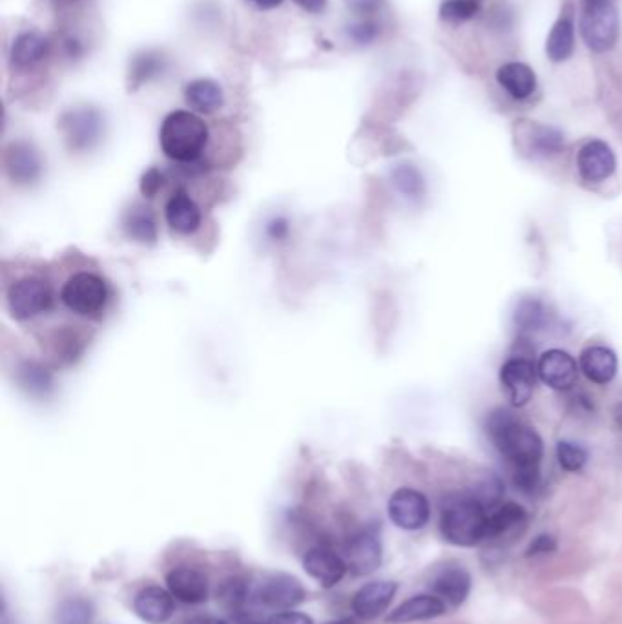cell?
Instances as JSON below:
<instances>
[{
  "mask_svg": "<svg viewBox=\"0 0 622 624\" xmlns=\"http://www.w3.org/2000/svg\"><path fill=\"white\" fill-rule=\"evenodd\" d=\"M165 218L168 227L181 236H190L201 227V210L185 190H177L176 194L168 199Z\"/></svg>",
  "mask_w": 622,
  "mask_h": 624,
  "instance_id": "20",
  "label": "cell"
},
{
  "mask_svg": "<svg viewBox=\"0 0 622 624\" xmlns=\"http://www.w3.org/2000/svg\"><path fill=\"white\" fill-rule=\"evenodd\" d=\"M550 323V312L544 303L537 298H524L520 300L515 311V325L520 334L529 336L544 329Z\"/></svg>",
  "mask_w": 622,
  "mask_h": 624,
  "instance_id": "27",
  "label": "cell"
},
{
  "mask_svg": "<svg viewBox=\"0 0 622 624\" xmlns=\"http://www.w3.org/2000/svg\"><path fill=\"white\" fill-rule=\"evenodd\" d=\"M528 513L517 502H504L489 511L488 537L486 539H502L511 537L526 528Z\"/></svg>",
  "mask_w": 622,
  "mask_h": 624,
  "instance_id": "23",
  "label": "cell"
},
{
  "mask_svg": "<svg viewBox=\"0 0 622 624\" xmlns=\"http://www.w3.org/2000/svg\"><path fill=\"white\" fill-rule=\"evenodd\" d=\"M484 429L493 448L508 462L515 488L531 495L539 488L540 462L544 457L539 433L506 407L493 409Z\"/></svg>",
  "mask_w": 622,
  "mask_h": 624,
  "instance_id": "1",
  "label": "cell"
},
{
  "mask_svg": "<svg viewBox=\"0 0 622 624\" xmlns=\"http://www.w3.org/2000/svg\"><path fill=\"white\" fill-rule=\"evenodd\" d=\"M431 586H433L435 595H438L444 603L457 608L460 604L466 603V599L471 593L473 581H471L469 572H466L464 568L451 566V568H446V570L438 573Z\"/></svg>",
  "mask_w": 622,
  "mask_h": 624,
  "instance_id": "22",
  "label": "cell"
},
{
  "mask_svg": "<svg viewBox=\"0 0 622 624\" xmlns=\"http://www.w3.org/2000/svg\"><path fill=\"white\" fill-rule=\"evenodd\" d=\"M125 229L130 238L141 243H152L157 238L156 219L145 208H134L126 214Z\"/></svg>",
  "mask_w": 622,
  "mask_h": 624,
  "instance_id": "30",
  "label": "cell"
},
{
  "mask_svg": "<svg viewBox=\"0 0 622 624\" xmlns=\"http://www.w3.org/2000/svg\"><path fill=\"white\" fill-rule=\"evenodd\" d=\"M110 300L108 283L94 272H77L61 289V302L73 314L94 318L106 309Z\"/></svg>",
  "mask_w": 622,
  "mask_h": 624,
  "instance_id": "4",
  "label": "cell"
},
{
  "mask_svg": "<svg viewBox=\"0 0 622 624\" xmlns=\"http://www.w3.org/2000/svg\"><path fill=\"white\" fill-rule=\"evenodd\" d=\"M4 165L11 181L19 185L33 183L42 172L41 156L28 143H11L4 154Z\"/></svg>",
  "mask_w": 622,
  "mask_h": 624,
  "instance_id": "17",
  "label": "cell"
},
{
  "mask_svg": "<svg viewBox=\"0 0 622 624\" xmlns=\"http://www.w3.org/2000/svg\"><path fill=\"white\" fill-rule=\"evenodd\" d=\"M294 2L307 13H322L327 6V0H294Z\"/></svg>",
  "mask_w": 622,
  "mask_h": 624,
  "instance_id": "45",
  "label": "cell"
},
{
  "mask_svg": "<svg viewBox=\"0 0 622 624\" xmlns=\"http://www.w3.org/2000/svg\"><path fill=\"white\" fill-rule=\"evenodd\" d=\"M11 316L19 322L30 320L52 307L53 292L50 283L39 276H24L13 281L6 294Z\"/></svg>",
  "mask_w": 622,
  "mask_h": 624,
  "instance_id": "5",
  "label": "cell"
},
{
  "mask_svg": "<svg viewBox=\"0 0 622 624\" xmlns=\"http://www.w3.org/2000/svg\"><path fill=\"white\" fill-rule=\"evenodd\" d=\"M376 33H378L376 24H374L373 21H367V19L356 22V24H353V26L349 28V37H351L354 42H358V44H369V42H373L374 39H376Z\"/></svg>",
  "mask_w": 622,
  "mask_h": 624,
  "instance_id": "39",
  "label": "cell"
},
{
  "mask_svg": "<svg viewBox=\"0 0 622 624\" xmlns=\"http://www.w3.org/2000/svg\"><path fill=\"white\" fill-rule=\"evenodd\" d=\"M497 81L517 101L528 99L537 88L535 72L524 63H508L500 66Z\"/></svg>",
  "mask_w": 622,
  "mask_h": 624,
  "instance_id": "25",
  "label": "cell"
},
{
  "mask_svg": "<svg viewBox=\"0 0 622 624\" xmlns=\"http://www.w3.org/2000/svg\"><path fill=\"white\" fill-rule=\"evenodd\" d=\"M327 624H356L353 619H338V621H331V623Z\"/></svg>",
  "mask_w": 622,
  "mask_h": 624,
  "instance_id": "50",
  "label": "cell"
},
{
  "mask_svg": "<svg viewBox=\"0 0 622 624\" xmlns=\"http://www.w3.org/2000/svg\"><path fill=\"white\" fill-rule=\"evenodd\" d=\"M577 168L582 179L588 183H602L610 179L617 168V159L613 154L612 146L599 139L588 141L579 150Z\"/></svg>",
  "mask_w": 622,
  "mask_h": 624,
  "instance_id": "13",
  "label": "cell"
},
{
  "mask_svg": "<svg viewBox=\"0 0 622 624\" xmlns=\"http://www.w3.org/2000/svg\"><path fill=\"white\" fill-rule=\"evenodd\" d=\"M345 2L358 15H373L382 6V0H345Z\"/></svg>",
  "mask_w": 622,
  "mask_h": 624,
  "instance_id": "44",
  "label": "cell"
},
{
  "mask_svg": "<svg viewBox=\"0 0 622 624\" xmlns=\"http://www.w3.org/2000/svg\"><path fill=\"white\" fill-rule=\"evenodd\" d=\"M247 2H250L252 6H256L261 11L274 10V8H278V6L283 4V0H247Z\"/></svg>",
  "mask_w": 622,
  "mask_h": 624,
  "instance_id": "46",
  "label": "cell"
},
{
  "mask_svg": "<svg viewBox=\"0 0 622 624\" xmlns=\"http://www.w3.org/2000/svg\"><path fill=\"white\" fill-rule=\"evenodd\" d=\"M168 592L185 604H201L208 599V579L205 573L190 566H179L166 575Z\"/></svg>",
  "mask_w": 622,
  "mask_h": 624,
  "instance_id": "15",
  "label": "cell"
},
{
  "mask_svg": "<svg viewBox=\"0 0 622 624\" xmlns=\"http://www.w3.org/2000/svg\"><path fill=\"white\" fill-rule=\"evenodd\" d=\"M267 624H314V621H312L311 615L287 610V612L272 615Z\"/></svg>",
  "mask_w": 622,
  "mask_h": 624,
  "instance_id": "42",
  "label": "cell"
},
{
  "mask_svg": "<svg viewBox=\"0 0 622 624\" xmlns=\"http://www.w3.org/2000/svg\"><path fill=\"white\" fill-rule=\"evenodd\" d=\"M557 552V541L548 535L542 533L539 537H535L526 550V557H537V555H548V553Z\"/></svg>",
  "mask_w": 622,
  "mask_h": 624,
  "instance_id": "40",
  "label": "cell"
},
{
  "mask_svg": "<svg viewBox=\"0 0 622 624\" xmlns=\"http://www.w3.org/2000/svg\"><path fill=\"white\" fill-rule=\"evenodd\" d=\"M537 373H539L540 380L553 391L566 393L577 384L579 369H577L575 358L570 353L562 349H550L540 356Z\"/></svg>",
  "mask_w": 622,
  "mask_h": 624,
  "instance_id": "11",
  "label": "cell"
},
{
  "mask_svg": "<svg viewBox=\"0 0 622 624\" xmlns=\"http://www.w3.org/2000/svg\"><path fill=\"white\" fill-rule=\"evenodd\" d=\"M575 48V28L570 17H562L551 28L550 37L546 42V52L553 63H562L570 57Z\"/></svg>",
  "mask_w": 622,
  "mask_h": 624,
  "instance_id": "28",
  "label": "cell"
},
{
  "mask_svg": "<svg viewBox=\"0 0 622 624\" xmlns=\"http://www.w3.org/2000/svg\"><path fill=\"white\" fill-rule=\"evenodd\" d=\"M477 13V0H446L440 8V17L447 22L469 21Z\"/></svg>",
  "mask_w": 622,
  "mask_h": 624,
  "instance_id": "38",
  "label": "cell"
},
{
  "mask_svg": "<svg viewBox=\"0 0 622 624\" xmlns=\"http://www.w3.org/2000/svg\"><path fill=\"white\" fill-rule=\"evenodd\" d=\"M50 55V41L37 32H24L11 44L10 61L15 70H32Z\"/></svg>",
  "mask_w": 622,
  "mask_h": 624,
  "instance_id": "21",
  "label": "cell"
},
{
  "mask_svg": "<svg viewBox=\"0 0 622 624\" xmlns=\"http://www.w3.org/2000/svg\"><path fill=\"white\" fill-rule=\"evenodd\" d=\"M303 570L322 588H332L342 583L349 568L342 555H338L331 548L314 546L303 557Z\"/></svg>",
  "mask_w": 622,
  "mask_h": 624,
  "instance_id": "12",
  "label": "cell"
},
{
  "mask_svg": "<svg viewBox=\"0 0 622 624\" xmlns=\"http://www.w3.org/2000/svg\"><path fill=\"white\" fill-rule=\"evenodd\" d=\"M389 519L400 530L416 531L426 528L431 519V506L422 491L413 488H400L394 491L387 504Z\"/></svg>",
  "mask_w": 622,
  "mask_h": 624,
  "instance_id": "8",
  "label": "cell"
},
{
  "mask_svg": "<svg viewBox=\"0 0 622 624\" xmlns=\"http://www.w3.org/2000/svg\"><path fill=\"white\" fill-rule=\"evenodd\" d=\"M289 230H291V225H289L287 218L276 216V218L270 219L269 223H267L265 232H267V236H269L270 240L281 241L289 236Z\"/></svg>",
  "mask_w": 622,
  "mask_h": 624,
  "instance_id": "41",
  "label": "cell"
},
{
  "mask_svg": "<svg viewBox=\"0 0 622 624\" xmlns=\"http://www.w3.org/2000/svg\"><path fill=\"white\" fill-rule=\"evenodd\" d=\"M557 458H559L560 468L577 473L588 464V449L573 442V440H559L557 444Z\"/></svg>",
  "mask_w": 622,
  "mask_h": 624,
  "instance_id": "34",
  "label": "cell"
},
{
  "mask_svg": "<svg viewBox=\"0 0 622 624\" xmlns=\"http://www.w3.org/2000/svg\"><path fill=\"white\" fill-rule=\"evenodd\" d=\"M134 612L146 624H165L174 614V595L161 586H146L135 595Z\"/></svg>",
  "mask_w": 622,
  "mask_h": 624,
  "instance_id": "16",
  "label": "cell"
},
{
  "mask_svg": "<svg viewBox=\"0 0 622 624\" xmlns=\"http://www.w3.org/2000/svg\"><path fill=\"white\" fill-rule=\"evenodd\" d=\"M615 420H617V426L621 427L622 431V404H619L615 409Z\"/></svg>",
  "mask_w": 622,
  "mask_h": 624,
  "instance_id": "48",
  "label": "cell"
},
{
  "mask_svg": "<svg viewBox=\"0 0 622 624\" xmlns=\"http://www.w3.org/2000/svg\"><path fill=\"white\" fill-rule=\"evenodd\" d=\"M254 595L263 606H267L270 610L287 612L303 603L307 593L296 577L287 573H274L260 584L258 592Z\"/></svg>",
  "mask_w": 622,
  "mask_h": 624,
  "instance_id": "10",
  "label": "cell"
},
{
  "mask_svg": "<svg viewBox=\"0 0 622 624\" xmlns=\"http://www.w3.org/2000/svg\"><path fill=\"white\" fill-rule=\"evenodd\" d=\"M537 367L528 356L513 354L500 367V385L513 407H524L531 400L537 384Z\"/></svg>",
  "mask_w": 622,
  "mask_h": 624,
  "instance_id": "7",
  "label": "cell"
},
{
  "mask_svg": "<svg viewBox=\"0 0 622 624\" xmlns=\"http://www.w3.org/2000/svg\"><path fill=\"white\" fill-rule=\"evenodd\" d=\"M489 511L471 493L453 495L440 515L442 537L453 546L471 548L488 537Z\"/></svg>",
  "mask_w": 622,
  "mask_h": 624,
  "instance_id": "3",
  "label": "cell"
},
{
  "mask_svg": "<svg viewBox=\"0 0 622 624\" xmlns=\"http://www.w3.org/2000/svg\"><path fill=\"white\" fill-rule=\"evenodd\" d=\"M208 126L199 115L188 110L170 112L159 128V145L170 161L196 163L208 145Z\"/></svg>",
  "mask_w": 622,
  "mask_h": 624,
  "instance_id": "2",
  "label": "cell"
},
{
  "mask_svg": "<svg viewBox=\"0 0 622 624\" xmlns=\"http://www.w3.org/2000/svg\"><path fill=\"white\" fill-rule=\"evenodd\" d=\"M398 584L393 581H373L362 586L353 597V612L363 621H373L387 612L393 603Z\"/></svg>",
  "mask_w": 622,
  "mask_h": 624,
  "instance_id": "14",
  "label": "cell"
},
{
  "mask_svg": "<svg viewBox=\"0 0 622 624\" xmlns=\"http://www.w3.org/2000/svg\"><path fill=\"white\" fill-rule=\"evenodd\" d=\"M21 384L32 395H46L52 389V376L41 365L26 362L21 367Z\"/></svg>",
  "mask_w": 622,
  "mask_h": 624,
  "instance_id": "36",
  "label": "cell"
},
{
  "mask_svg": "<svg viewBox=\"0 0 622 624\" xmlns=\"http://www.w3.org/2000/svg\"><path fill=\"white\" fill-rule=\"evenodd\" d=\"M394 187L398 188L405 198L418 199L426 192L424 177L413 165H400L393 170Z\"/></svg>",
  "mask_w": 622,
  "mask_h": 624,
  "instance_id": "33",
  "label": "cell"
},
{
  "mask_svg": "<svg viewBox=\"0 0 622 624\" xmlns=\"http://www.w3.org/2000/svg\"><path fill=\"white\" fill-rule=\"evenodd\" d=\"M185 624H227V621H223L219 617H212V615H199V617H194Z\"/></svg>",
  "mask_w": 622,
  "mask_h": 624,
  "instance_id": "47",
  "label": "cell"
},
{
  "mask_svg": "<svg viewBox=\"0 0 622 624\" xmlns=\"http://www.w3.org/2000/svg\"><path fill=\"white\" fill-rule=\"evenodd\" d=\"M528 150L533 156H551L557 154L564 146V137L560 136L555 128L550 126L529 125Z\"/></svg>",
  "mask_w": 622,
  "mask_h": 624,
  "instance_id": "29",
  "label": "cell"
},
{
  "mask_svg": "<svg viewBox=\"0 0 622 624\" xmlns=\"http://www.w3.org/2000/svg\"><path fill=\"white\" fill-rule=\"evenodd\" d=\"M94 604L83 597H68L57 608V624H92Z\"/></svg>",
  "mask_w": 622,
  "mask_h": 624,
  "instance_id": "31",
  "label": "cell"
},
{
  "mask_svg": "<svg viewBox=\"0 0 622 624\" xmlns=\"http://www.w3.org/2000/svg\"><path fill=\"white\" fill-rule=\"evenodd\" d=\"M187 103L199 114H216L225 103V94L216 81L212 79H197L187 84L185 88Z\"/></svg>",
  "mask_w": 622,
  "mask_h": 624,
  "instance_id": "26",
  "label": "cell"
},
{
  "mask_svg": "<svg viewBox=\"0 0 622 624\" xmlns=\"http://www.w3.org/2000/svg\"><path fill=\"white\" fill-rule=\"evenodd\" d=\"M63 128L73 148H88L101 134V119L92 110H75L64 117Z\"/></svg>",
  "mask_w": 622,
  "mask_h": 624,
  "instance_id": "24",
  "label": "cell"
},
{
  "mask_svg": "<svg viewBox=\"0 0 622 624\" xmlns=\"http://www.w3.org/2000/svg\"><path fill=\"white\" fill-rule=\"evenodd\" d=\"M165 70V57L156 52H145L135 55L130 66V79L134 86L148 83Z\"/></svg>",
  "mask_w": 622,
  "mask_h": 624,
  "instance_id": "32",
  "label": "cell"
},
{
  "mask_svg": "<svg viewBox=\"0 0 622 624\" xmlns=\"http://www.w3.org/2000/svg\"><path fill=\"white\" fill-rule=\"evenodd\" d=\"M218 599L221 604L229 610H241L245 604L249 603L250 599V586L249 583H245L243 579L234 577L229 579L225 583L221 584L219 588Z\"/></svg>",
  "mask_w": 622,
  "mask_h": 624,
  "instance_id": "35",
  "label": "cell"
},
{
  "mask_svg": "<svg viewBox=\"0 0 622 624\" xmlns=\"http://www.w3.org/2000/svg\"><path fill=\"white\" fill-rule=\"evenodd\" d=\"M590 6H599V4H612V0H588Z\"/></svg>",
  "mask_w": 622,
  "mask_h": 624,
  "instance_id": "49",
  "label": "cell"
},
{
  "mask_svg": "<svg viewBox=\"0 0 622 624\" xmlns=\"http://www.w3.org/2000/svg\"><path fill=\"white\" fill-rule=\"evenodd\" d=\"M161 183H163V177L159 174V170L152 168V170H148L145 177H143L141 190H143V194H146L148 198H152L157 190H159V187H161Z\"/></svg>",
  "mask_w": 622,
  "mask_h": 624,
  "instance_id": "43",
  "label": "cell"
},
{
  "mask_svg": "<svg viewBox=\"0 0 622 624\" xmlns=\"http://www.w3.org/2000/svg\"><path fill=\"white\" fill-rule=\"evenodd\" d=\"M579 364L584 376L597 385H608L619 371L617 354L606 345H588L581 351Z\"/></svg>",
  "mask_w": 622,
  "mask_h": 624,
  "instance_id": "18",
  "label": "cell"
},
{
  "mask_svg": "<svg viewBox=\"0 0 622 624\" xmlns=\"http://www.w3.org/2000/svg\"><path fill=\"white\" fill-rule=\"evenodd\" d=\"M444 614H446V603L438 595L422 593V595L407 599L398 608H394L393 612L387 615V623H418V621H429Z\"/></svg>",
  "mask_w": 622,
  "mask_h": 624,
  "instance_id": "19",
  "label": "cell"
},
{
  "mask_svg": "<svg viewBox=\"0 0 622 624\" xmlns=\"http://www.w3.org/2000/svg\"><path fill=\"white\" fill-rule=\"evenodd\" d=\"M621 22L613 4L590 6L581 19L582 39L593 52L604 53L612 50L619 39Z\"/></svg>",
  "mask_w": 622,
  "mask_h": 624,
  "instance_id": "6",
  "label": "cell"
},
{
  "mask_svg": "<svg viewBox=\"0 0 622 624\" xmlns=\"http://www.w3.org/2000/svg\"><path fill=\"white\" fill-rule=\"evenodd\" d=\"M478 502H482L486 508H495L500 499H502V493H504V486H502V480L495 477V475H484L482 479L475 482V488L469 491Z\"/></svg>",
  "mask_w": 622,
  "mask_h": 624,
  "instance_id": "37",
  "label": "cell"
},
{
  "mask_svg": "<svg viewBox=\"0 0 622 624\" xmlns=\"http://www.w3.org/2000/svg\"><path fill=\"white\" fill-rule=\"evenodd\" d=\"M382 541L380 535L373 528L356 531L353 537L345 544L343 559L347 562V568L358 575H371L382 564Z\"/></svg>",
  "mask_w": 622,
  "mask_h": 624,
  "instance_id": "9",
  "label": "cell"
}]
</instances>
